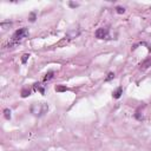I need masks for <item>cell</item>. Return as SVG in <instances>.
Returning a JSON list of instances; mask_svg holds the SVG:
<instances>
[{
    "mask_svg": "<svg viewBox=\"0 0 151 151\" xmlns=\"http://www.w3.org/2000/svg\"><path fill=\"white\" fill-rule=\"evenodd\" d=\"M53 74H54V72H53V71L47 72V73L45 74V77H44V81H48V80H51V79L53 78Z\"/></svg>",
    "mask_w": 151,
    "mask_h": 151,
    "instance_id": "obj_6",
    "label": "cell"
},
{
    "mask_svg": "<svg viewBox=\"0 0 151 151\" xmlns=\"http://www.w3.org/2000/svg\"><path fill=\"white\" fill-rule=\"evenodd\" d=\"M21 96L25 98V97H27V96H29V90H26V88H24L22 90V92H21Z\"/></svg>",
    "mask_w": 151,
    "mask_h": 151,
    "instance_id": "obj_13",
    "label": "cell"
},
{
    "mask_svg": "<svg viewBox=\"0 0 151 151\" xmlns=\"http://www.w3.org/2000/svg\"><path fill=\"white\" fill-rule=\"evenodd\" d=\"M66 90H67V87L66 86H62V85H59V86L55 87V91L57 92H64V91H66Z\"/></svg>",
    "mask_w": 151,
    "mask_h": 151,
    "instance_id": "obj_7",
    "label": "cell"
},
{
    "mask_svg": "<svg viewBox=\"0 0 151 151\" xmlns=\"http://www.w3.org/2000/svg\"><path fill=\"white\" fill-rule=\"evenodd\" d=\"M48 106L47 104H44V103H38V104H33L32 105V109L31 111L36 114V116H43L46 111H47Z\"/></svg>",
    "mask_w": 151,
    "mask_h": 151,
    "instance_id": "obj_2",
    "label": "cell"
},
{
    "mask_svg": "<svg viewBox=\"0 0 151 151\" xmlns=\"http://www.w3.org/2000/svg\"><path fill=\"white\" fill-rule=\"evenodd\" d=\"M122 93H123V88L122 87H117L116 88V91H113V93H112V97L114 98V99H118V98H120V96H122Z\"/></svg>",
    "mask_w": 151,
    "mask_h": 151,
    "instance_id": "obj_5",
    "label": "cell"
},
{
    "mask_svg": "<svg viewBox=\"0 0 151 151\" xmlns=\"http://www.w3.org/2000/svg\"><path fill=\"white\" fill-rule=\"evenodd\" d=\"M70 5H71V6H72V7H74V6H78V5H77V4H73V3H71V4H70Z\"/></svg>",
    "mask_w": 151,
    "mask_h": 151,
    "instance_id": "obj_15",
    "label": "cell"
},
{
    "mask_svg": "<svg viewBox=\"0 0 151 151\" xmlns=\"http://www.w3.org/2000/svg\"><path fill=\"white\" fill-rule=\"evenodd\" d=\"M95 34H96V38H98V39L107 38V36H109V29L105 28V27H100V28L97 29Z\"/></svg>",
    "mask_w": 151,
    "mask_h": 151,
    "instance_id": "obj_3",
    "label": "cell"
},
{
    "mask_svg": "<svg viewBox=\"0 0 151 151\" xmlns=\"http://www.w3.org/2000/svg\"><path fill=\"white\" fill-rule=\"evenodd\" d=\"M28 57H29V54H28V53H25V54H22V57H21V63H22V64H25V63L27 62Z\"/></svg>",
    "mask_w": 151,
    "mask_h": 151,
    "instance_id": "obj_11",
    "label": "cell"
},
{
    "mask_svg": "<svg viewBox=\"0 0 151 151\" xmlns=\"http://www.w3.org/2000/svg\"><path fill=\"white\" fill-rule=\"evenodd\" d=\"M116 11H117V13H119V14H123V13L125 12V8L122 7V6H117V7H116Z\"/></svg>",
    "mask_w": 151,
    "mask_h": 151,
    "instance_id": "obj_10",
    "label": "cell"
},
{
    "mask_svg": "<svg viewBox=\"0 0 151 151\" xmlns=\"http://www.w3.org/2000/svg\"><path fill=\"white\" fill-rule=\"evenodd\" d=\"M33 87H34V90H37V91H40V93H44V88L40 86V84L36 83V84L33 85Z\"/></svg>",
    "mask_w": 151,
    "mask_h": 151,
    "instance_id": "obj_8",
    "label": "cell"
},
{
    "mask_svg": "<svg viewBox=\"0 0 151 151\" xmlns=\"http://www.w3.org/2000/svg\"><path fill=\"white\" fill-rule=\"evenodd\" d=\"M34 20H36V14H34V13H31V17H29V21L33 22Z\"/></svg>",
    "mask_w": 151,
    "mask_h": 151,
    "instance_id": "obj_14",
    "label": "cell"
},
{
    "mask_svg": "<svg viewBox=\"0 0 151 151\" xmlns=\"http://www.w3.org/2000/svg\"><path fill=\"white\" fill-rule=\"evenodd\" d=\"M28 36V29L26 27H22V28H19L13 33L12 36V41L13 43H19L20 40H22L24 38H26Z\"/></svg>",
    "mask_w": 151,
    "mask_h": 151,
    "instance_id": "obj_1",
    "label": "cell"
},
{
    "mask_svg": "<svg viewBox=\"0 0 151 151\" xmlns=\"http://www.w3.org/2000/svg\"><path fill=\"white\" fill-rule=\"evenodd\" d=\"M114 78V73L113 72H110L109 74H107V77L105 78V81H109V80H111V79H113Z\"/></svg>",
    "mask_w": 151,
    "mask_h": 151,
    "instance_id": "obj_12",
    "label": "cell"
},
{
    "mask_svg": "<svg viewBox=\"0 0 151 151\" xmlns=\"http://www.w3.org/2000/svg\"><path fill=\"white\" fill-rule=\"evenodd\" d=\"M4 116L6 119H11V110L10 109H5L4 110Z\"/></svg>",
    "mask_w": 151,
    "mask_h": 151,
    "instance_id": "obj_9",
    "label": "cell"
},
{
    "mask_svg": "<svg viewBox=\"0 0 151 151\" xmlns=\"http://www.w3.org/2000/svg\"><path fill=\"white\" fill-rule=\"evenodd\" d=\"M150 66H151V58H147V59L144 60V62L140 63L139 69H140V70H146V69L150 67Z\"/></svg>",
    "mask_w": 151,
    "mask_h": 151,
    "instance_id": "obj_4",
    "label": "cell"
}]
</instances>
